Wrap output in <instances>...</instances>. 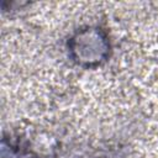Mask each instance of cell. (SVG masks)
<instances>
[{
  "mask_svg": "<svg viewBox=\"0 0 158 158\" xmlns=\"http://www.w3.org/2000/svg\"><path fill=\"white\" fill-rule=\"evenodd\" d=\"M0 158H37V156L19 137L4 135L0 143Z\"/></svg>",
  "mask_w": 158,
  "mask_h": 158,
  "instance_id": "cell-2",
  "label": "cell"
},
{
  "mask_svg": "<svg viewBox=\"0 0 158 158\" xmlns=\"http://www.w3.org/2000/svg\"><path fill=\"white\" fill-rule=\"evenodd\" d=\"M65 49L74 65L93 70L109 62L112 54V41L105 27L90 23L80 26L69 35Z\"/></svg>",
  "mask_w": 158,
  "mask_h": 158,
  "instance_id": "cell-1",
  "label": "cell"
}]
</instances>
